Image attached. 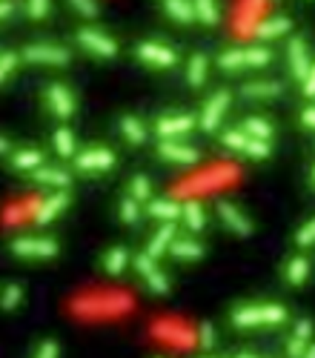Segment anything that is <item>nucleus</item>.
<instances>
[{
	"label": "nucleus",
	"mask_w": 315,
	"mask_h": 358,
	"mask_svg": "<svg viewBox=\"0 0 315 358\" xmlns=\"http://www.w3.org/2000/svg\"><path fill=\"white\" fill-rule=\"evenodd\" d=\"M23 60L29 63H40V66H66L69 63V52L60 46H49V43H35L23 49Z\"/></svg>",
	"instance_id": "5"
},
{
	"label": "nucleus",
	"mask_w": 315,
	"mask_h": 358,
	"mask_svg": "<svg viewBox=\"0 0 315 358\" xmlns=\"http://www.w3.org/2000/svg\"><path fill=\"white\" fill-rule=\"evenodd\" d=\"M312 181H315V166H312Z\"/></svg>",
	"instance_id": "49"
},
{
	"label": "nucleus",
	"mask_w": 315,
	"mask_h": 358,
	"mask_svg": "<svg viewBox=\"0 0 315 358\" xmlns=\"http://www.w3.org/2000/svg\"><path fill=\"white\" fill-rule=\"evenodd\" d=\"M163 9H166L169 17L178 20V23H192V20L198 17L195 15V3H192V0H166Z\"/></svg>",
	"instance_id": "21"
},
{
	"label": "nucleus",
	"mask_w": 315,
	"mask_h": 358,
	"mask_svg": "<svg viewBox=\"0 0 315 358\" xmlns=\"http://www.w3.org/2000/svg\"><path fill=\"white\" fill-rule=\"evenodd\" d=\"M135 267H138L140 278L147 281V286H150L152 293H158V295H166V293H169V281H166V275H163L161 267H158V261H155L150 252L138 255V258H135Z\"/></svg>",
	"instance_id": "4"
},
{
	"label": "nucleus",
	"mask_w": 315,
	"mask_h": 358,
	"mask_svg": "<svg viewBox=\"0 0 315 358\" xmlns=\"http://www.w3.org/2000/svg\"><path fill=\"white\" fill-rule=\"evenodd\" d=\"M138 58L150 66H161V69H169L178 63V55L169 49V46H161V43H138Z\"/></svg>",
	"instance_id": "9"
},
{
	"label": "nucleus",
	"mask_w": 315,
	"mask_h": 358,
	"mask_svg": "<svg viewBox=\"0 0 315 358\" xmlns=\"http://www.w3.org/2000/svg\"><path fill=\"white\" fill-rule=\"evenodd\" d=\"M12 12H15V3H12V0H0V20H9Z\"/></svg>",
	"instance_id": "45"
},
{
	"label": "nucleus",
	"mask_w": 315,
	"mask_h": 358,
	"mask_svg": "<svg viewBox=\"0 0 315 358\" xmlns=\"http://www.w3.org/2000/svg\"><path fill=\"white\" fill-rule=\"evenodd\" d=\"M120 132H124V138H127L129 143H135V147L147 143V129H143V124L138 121V117H132V115L120 117Z\"/></svg>",
	"instance_id": "23"
},
{
	"label": "nucleus",
	"mask_w": 315,
	"mask_h": 358,
	"mask_svg": "<svg viewBox=\"0 0 315 358\" xmlns=\"http://www.w3.org/2000/svg\"><path fill=\"white\" fill-rule=\"evenodd\" d=\"M140 201L138 198H127V201H120V218H124L127 224H138V215H140Z\"/></svg>",
	"instance_id": "36"
},
{
	"label": "nucleus",
	"mask_w": 315,
	"mask_h": 358,
	"mask_svg": "<svg viewBox=\"0 0 315 358\" xmlns=\"http://www.w3.org/2000/svg\"><path fill=\"white\" fill-rule=\"evenodd\" d=\"M301 121H304L309 129H315V106H309V109L301 112Z\"/></svg>",
	"instance_id": "46"
},
{
	"label": "nucleus",
	"mask_w": 315,
	"mask_h": 358,
	"mask_svg": "<svg viewBox=\"0 0 315 358\" xmlns=\"http://www.w3.org/2000/svg\"><path fill=\"white\" fill-rule=\"evenodd\" d=\"M35 181L46 184V186H55V189H66L69 186V175L58 166H38L35 170Z\"/></svg>",
	"instance_id": "22"
},
{
	"label": "nucleus",
	"mask_w": 315,
	"mask_h": 358,
	"mask_svg": "<svg viewBox=\"0 0 315 358\" xmlns=\"http://www.w3.org/2000/svg\"><path fill=\"white\" fill-rule=\"evenodd\" d=\"M218 212H221V221L235 232V235H241V238H244V235H250L252 232V224H250V218H247V215L244 212H241L238 206H232V204H218Z\"/></svg>",
	"instance_id": "14"
},
{
	"label": "nucleus",
	"mask_w": 315,
	"mask_h": 358,
	"mask_svg": "<svg viewBox=\"0 0 315 358\" xmlns=\"http://www.w3.org/2000/svg\"><path fill=\"white\" fill-rule=\"evenodd\" d=\"M195 3V15L201 23H207V26H215L218 20H221V15H218V6L215 0H192Z\"/></svg>",
	"instance_id": "30"
},
{
	"label": "nucleus",
	"mask_w": 315,
	"mask_h": 358,
	"mask_svg": "<svg viewBox=\"0 0 315 358\" xmlns=\"http://www.w3.org/2000/svg\"><path fill=\"white\" fill-rule=\"evenodd\" d=\"M250 158H255V161H261V158H266L270 155V143L266 140H261V138H250L247 140V149H244Z\"/></svg>",
	"instance_id": "38"
},
{
	"label": "nucleus",
	"mask_w": 315,
	"mask_h": 358,
	"mask_svg": "<svg viewBox=\"0 0 315 358\" xmlns=\"http://www.w3.org/2000/svg\"><path fill=\"white\" fill-rule=\"evenodd\" d=\"M46 101H49V109L58 117H72V112H75V98L63 83H52L46 89Z\"/></svg>",
	"instance_id": "11"
},
{
	"label": "nucleus",
	"mask_w": 315,
	"mask_h": 358,
	"mask_svg": "<svg viewBox=\"0 0 315 358\" xmlns=\"http://www.w3.org/2000/svg\"><path fill=\"white\" fill-rule=\"evenodd\" d=\"M66 206H69V193H55V195H49V198H46V201L38 206V212H35V224H40V227L52 224Z\"/></svg>",
	"instance_id": "13"
},
{
	"label": "nucleus",
	"mask_w": 315,
	"mask_h": 358,
	"mask_svg": "<svg viewBox=\"0 0 315 358\" xmlns=\"http://www.w3.org/2000/svg\"><path fill=\"white\" fill-rule=\"evenodd\" d=\"M307 275H309V261H307V258H293V261L286 264V281H289V284L301 286V284L307 281Z\"/></svg>",
	"instance_id": "28"
},
{
	"label": "nucleus",
	"mask_w": 315,
	"mask_h": 358,
	"mask_svg": "<svg viewBox=\"0 0 315 358\" xmlns=\"http://www.w3.org/2000/svg\"><path fill=\"white\" fill-rule=\"evenodd\" d=\"M69 3L75 6V12L83 15V17H95V15H98V3H95V0H69Z\"/></svg>",
	"instance_id": "42"
},
{
	"label": "nucleus",
	"mask_w": 315,
	"mask_h": 358,
	"mask_svg": "<svg viewBox=\"0 0 315 358\" xmlns=\"http://www.w3.org/2000/svg\"><path fill=\"white\" fill-rule=\"evenodd\" d=\"M195 121L189 115H172V117H161L158 121V135L161 138H178V135H186Z\"/></svg>",
	"instance_id": "15"
},
{
	"label": "nucleus",
	"mask_w": 315,
	"mask_h": 358,
	"mask_svg": "<svg viewBox=\"0 0 315 358\" xmlns=\"http://www.w3.org/2000/svg\"><path fill=\"white\" fill-rule=\"evenodd\" d=\"M198 344H201V350H212L215 347V327L209 321L198 327Z\"/></svg>",
	"instance_id": "41"
},
{
	"label": "nucleus",
	"mask_w": 315,
	"mask_h": 358,
	"mask_svg": "<svg viewBox=\"0 0 315 358\" xmlns=\"http://www.w3.org/2000/svg\"><path fill=\"white\" fill-rule=\"evenodd\" d=\"M17 60H20L17 52H9V49L0 55V83H6V81H9V75H12V69L17 66Z\"/></svg>",
	"instance_id": "37"
},
{
	"label": "nucleus",
	"mask_w": 315,
	"mask_h": 358,
	"mask_svg": "<svg viewBox=\"0 0 315 358\" xmlns=\"http://www.w3.org/2000/svg\"><path fill=\"white\" fill-rule=\"evenodd\" d=\"M270 52L264 46H252V49H229L218 58V66L224 72H238V69H247V66H266L270 63Z\"/></svg>",
	"instance_id": "2"
},
{
	"label": "nucleus",
	"mask_w": 315,
	"mask_h": 358,
	"mask_svg": "<svg viewBox=\"0 0 315 358\" xmlns=\"http://www.w3.org/2000/svg\"><path fill=\"white\" fill-rule=\"evenodd\" d=\"M296 241H298V247H312V244H315V218H309V221L298 229Z\"/></svg>",
	"instance_id": "39"
},
{
	"label": "nucleus",
	"mask_w": 315,
	"mask_h": 358,
	"mask_svg": "<svg viewBox=\"0 0 315 358\" xmlns=\"http://www.w3.org/2000/svg\"><path fill=\"white\" fill-rule=\"evenodd\" d=\"M184 224L192 229V232H201L207 227V212L198 201H186L184 204Z\"/></svg>",
	"instance_id": "25"
},
{
	"label": "nucleus",
	"mask_w": 315,
	"mask_h": 358,
	"mask_svg": "<svg viewBox=\"0 0 315 358\" xmlns=\"http://www.w3.org/2000/svg\"><path fill=\"white\" fill-rule=\"evenodd\" d=\"M127 250L124 247H115V250H109L106 252V258H104V267H106V272L109 275H120L124 272V267H127Z\"/></svg>",
	"instance_id": "29"
},
{
	"label": "nucleus",
	"mask_w": 315,
	"mask_h": 358,
	"mask_svg": "<svg viewBox=\"0 0 315 358\" xmlns=\"http://www.w3.org/2000/svg\"><path fill=\"white\" fill-rule=\"evenodd\" d=\"M172 258H181V261H198L204 255V247L198 241H189V238H181V241H172L169 247Z\"/></svg>",
	"instance_id": "24"
},
{
	"label": "nucleus",
	"mask_w": 315,
	"mask_h": 358,
	"mask_svg": "<svg viewBox=\"0 0 315 358\" xmlns=\"http://www.w3.org/2000/svg\"><path fill=\"white\" fill-rule=\"evenodd\" d=\"M304 92L309 95V98H315V63H312V69H309V75L304 78Z\"/></svg>",
	"instance_id": "44"
},
{
	"label": "nucleus",
	"mask_w": 315,
	"mask_h": 358,
	"mask_svg": "<svg viewBox=\"0 0 315 358\" xmlns=\"http://www.w3.org/2000/svg\"><path fill=\"white\" fill-rule=\"evenodd\" d=\"M247 140H250V135H247L244 129H229V132H224V138H221L224 147H229V149H235V152H244V149H247Z\"/></svg>",
	"instance_id": "33"
},
{
	"label": "nucleus",
	"mask_w": 315,
	"mask_h": 358,
	"mask_svg": "<svg viewBox=\"0 0 315 358\" xmlns=\"http://www.w3.org/2000/svg\"><path fill=\"white\" fill-rule=\"evenodd\" d=\"M147 212L152 215V218L158 221H175V218H184V206L175 204V201H169V198H152Z\"/></svg>",
	"instance_id": "16"
},
{
	"label": "nucleus",
	"mask_w": 315,
	"mask_h": 358,
	"mask_svg": "<svg viewBox=\"0 0 315 358\" xmlns=\"http://www.w3.org/2000/svg\"><path fill=\"white\" fill-rule=\"evenodd\" d=\"M309 336H312V321H309V318H301V321L296 324L293 339H289V344H286V352H289V355H304Z\"/></svg>",
	"instance_id": "18"
},
{
	"label": "nucleus",
	"mask_w": 315,
	"mask_h": 358,
	"mask_svg": "<svg viewBox=\"0 0 315 358\" xmlns=\"http://www.w3.org/2000/svg\"><path fill=\"white\" fill-rule=\"evenodd\" d=\"M55 149L60 158H72L75 155V135H72L69 129H58L55 132Z\"/></svg>",
	"instance_id": "32"
},
{
	"label": "nucleus",
	"mask_w": 315,
	"mask_h": 358,
	"mask_svg": "<svg viewBox=\"0 0 315 358\" xmlns=\"http://www.w3.org/2000/svg\"><path fill=\"white\" fill-rule=\"evenodd\" d=\"M20 301H23V290H20L17 284H9L6 290H3V301H0V307H3L6 313H12V309H15Z\"/></svg>",
	"instance_id": "34"
},
{
	"label": "nucleus",
	"mask_w": 315,
	"mask_h": 358,
	"mask_svg": "<svg viewBox=\"0 0 315 358\" xmlns=\"http://www.w3.org/2000/svg\"><path fill=\"white\" fill-rule=\"evenodd\" d=\"M38 355H40V358H55V355H58V344H55V341H40Z\"/></svg>",
	"instance_id": "43"
},
{
	"label": "nucleus",
	"mask_w": 315,
	"mask_h": 358,
	"mask_svg": "<svg viewBox=\"0 0 315 358\" xmlns=\"http://www.w3.org/2000/svg\"><path fill=\"white\" fill-rule=\"evenodd\" d=\"M26 12L32 20H43L49 15V0H26Z\"/></svg>",
	"instance_id": "40"
},
{
	"label": "nucleus",
	"mask_w": 315,
	"mask_h": 358,
	"mask_svg": "<svg viewBox=\"0 0 315 358\" xmlns=\"http://www.w3.org/2000/svg\"><path fill=\"white\" fill-rule=\"evenodd\" d=\"M172 238H175V224L172 221H163V227L155 232V238H152V241H150V255L152 258H161L169 247H172Z\"/></svg>",
	"instance_id": "19"
},
{
	"label": "nucleus",
	"mask_w": 315,
	"mask_h": 358,
	"mask_svg": "<svg viewBox=\"0 0 315 358\" xmlns=\"http://www.w3.org/2000/svg\"><path fill=\"white\" fill-rule=\"evenodd\" d=\"M207 58L204 55H192L189 58V66H186V81H189V86H201L204 81H207Z\"/></svg>",
	"instance_id": "26"
},
{
	"label": "nucleus",
	"mask_w": 315,
	"mask_h": 358,
	"mask_svg": "<svg viewBox=\"0 0 315 358\" xmlns=\"http://www.w3.org/2000/svg\"><path fill=\"white\" fill-rule=\"evenodd\" d=\"M12 252L17 258H55L58 244L49 241V238H15Z\"/></svg>",
	"instance_id": "3"
},
{
	"label": "nucleus",
	"mask_w": 315,
	"mask_h": 358,
	"mask_svg": "<svg viewBox=\"0 0 315 358\" xmlns=\"http://www.w3.org/2000/svg\"><path fill=\"white\" fill-rule=\"evenodd\" d=\"M227 109H229V92H224V89L215 92L212 98L207 101L204 112H201V129H204V132H215L218 127H221Z\"/></svg>",
	"instance_id": "6"
},
{
	"label": "nucleus",
	"mask_w": 315,
	"mask_h": 358,
	"mask_svg": "<svg viewBox=\"0 0 315 358\" xmlns=\"http://www.w3.org/2000/svg\"><path fill=\"white\" fill-rule=\"evenodd\" d=\"M281 92H284V86L273 83V81H255V83L241 86V95H244V98H278Z\"/></svg>",
	"instance_id": "20"
},
{
	"label": "nucleus",
	"mask_w": 315,
	"mask_h": 358,
	"mask_svg": "<svg viewBox=\"0 0 315 358\" xmlns=\"http://www.w3.org/2000/svg\"><path fill=\"white\" fill-rule=\"evenodd\" d=\"M289 29H293V20H289V17H270V20H264V23H258V26H255V38L273 40V38L286 35Z\"/></svg>",
	"instance_id": "17"
},
{
	"label": "nucleus",
	"mask_w": 315,
	"mask_h": 358,
	"mask_svg": "<svg viewBox=\"0 0 315 358\" xmlns=\"http://www.w3.org/2000/svg\"><path fill=\"white\" fill-rule=\"evenodd\" d=\"M75 166L83 172H104V170H109V166H115V152H109L104 147L86 149V152L75 155Z\"/></svg>",
	"instance_id": "10"
},
{
	"label": "nucleus",
	"mask_w": 315,
	"mask_h": 358,
	"mask_svg": "<svg viewBox=\"0 0 315 358\" xmlns=\"http://www.w3.org/2000/svg\"><path fill=\"white\" fill-rule=\"evenodd\" d=\"M244 132L250 138H261V140H270L273 138V127L264 121V117H247L244 121Z\"/></svg>",
	"instance_id": "31"
},
{
	"label": "nucleus",
	"mask_w": 315,
	"mask_h": 358,
	"mask_svg": "<svg viewBox=\"0 0 315 358\" xmlns=\"http://www.w3.org/2000/svg\"><path fill=\"white\" fill-rule=\"evenodd\" d=\"M286 55H289V69H293V75L304 81V78L309 75V69H312L307 43H304L301 38H293V40H289V46H286Z\"/></svg>",
	"instance_id": "12"
},
{
	"label": "nucleus",
	"mask_w": 315,
	"mask_h": 358,
	"mask_svg": "<svg viewBox=\"0 0 315 358\" xmlns=\"http://www.w3.org/2000/svg\"><path fill=\"white\" fill-rule=\"evenodd\" d=\"M158 152H161V158L163 161H169V163H178V166H195L198 163V149H192V147H186V143H175L172 138H163V143L158 147Z\"/></svg>",
	"instance_id": "8"
},
{
	"label": "nucleus",
	"mask_w": 315,
	"mask_h": 358,
	"mask_svg": "<svg viewBox=\"0 0 315 358\" xmlns=\"http://www.w3.org/2000/svg\"><path fill=\"white\" fill-rule=\"evenodd\" d=\"M304 355H309V358H315V344H312V347H307V352H304Z\"/></svg>",
	"instance_id": "48"
},
{
	"label": "nucleus",
	"mask_w": 315,
	"mask_h": 358,
	"mask_svg": "<svg viewBox=\"0 0 315 358\" xmlns=\"http://www.w3.org/2000/svg\"><path fill=\"white\" fill-rule=\"evenodd\" d=\"M12 166L15 170H38V166H43V155L38 149H20L12 155Z\"/></svg>",
	"instance_id": "27"
},
{
	"label": "nucleus",
	"mask_w": 315,
	"mask_h": 358,
	"mask_svg": "<svg viewBox=\"0 0 315 358\" xmlns=\"http://www.w3.org/2000/svg\"><path fill=\"white\" fill-rule=\"evenodd\" d=\"M129 189H132V198H138V201H150V195H152L150 178H147V175H135Z\"/></svg>",
	"instance_id": "35"
},
{
	"label": "nucleus",
	"mask_w": 315,
	"mask_h": 358,
	"mask_svg": "<svg viewBox=\"0 0 315 358\" xmlns=\"http://www.w3.org/2000/svg\"><path fill=\"white\" fill-rule=\"evenodd\" d=\"M286 318V309L281 304H250V307H238L232 313L235 327H273Z\"/></svg>",
	"instance_id": "1"
},
{
	"label": "nucleus",
	"mask_w": 315,
	"mask_h": 358,
	"mask_svg": "<svg viewBox=\"0 0 315 358\" xmlns=\"http://www.w3.org/2000/svg\"><path fill=\"white\" fill-rule=\"evenodd\" d=\"M78 43L83 46L86 52L98 55V58H115L118 55V43L109 35L98 32V29H81L78 32Z\"/></svg>",
	"instance_id": "7"
},
{
	"label": "nucleus",
	"mask_w": 315,
	"mask_h": 358,
	"mask_svg": "<svg viewBox=\"0 0 315 358\" xmlns=\"http://www.w3.org/2000/svg\"><path fill=\"white\" fill-rule=\"evenodd\" d=\"M0 152H3V155H12V143L3 138V140H0Z\"/></svg>",
	"instance_id": "47"
}]
</instances>
